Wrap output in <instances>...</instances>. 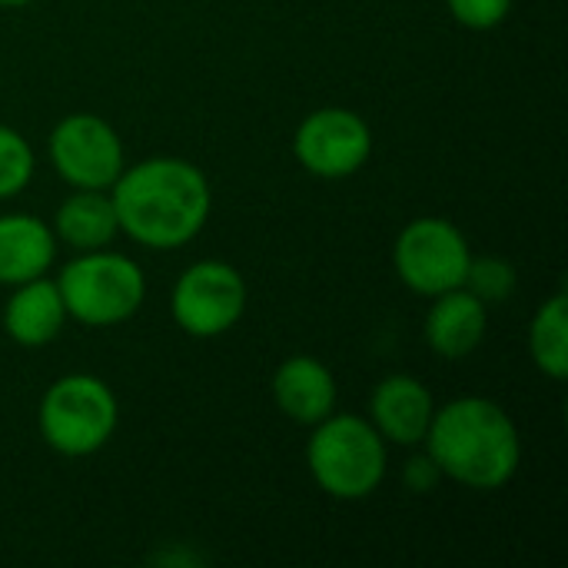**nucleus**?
Here are the masks:
<instances>
[{
    "label": "nucleus",
    "instance_id": "20e7f679",
    "mask_svg": "<svg viewBox=\"0 0 568 568\" xmlns=\"http://www.w3.org/2000/svg\"><path fill=\"white\" fill-rule=\"evenodd\" d=\"M57 290L67 320H77L90 329H106L140 313L146 300V276L136 260L103 246L67 260L57 276Z\"/></svg>",
    "mask_w": 568,
    "mask_h": 568
},
{
    "label": "nucleus",
    "instance_id": "f257e3e1",
    "mask_svg": "<svg viewBox=\"0 0 568 568\" xmlns=\"http://www.w3.org/2000/svg\"><path fill=\"white\" fill-rule=\"evenodd\" d=\"M120 233L146 250H180L210 220L213 193L203 170L180 156H150L123 166L110 186Z\"/></svg>",
    "mask_w": 568,
    "mask_h": 568
},
{
    "label": "nucleus",
    "instance_id": "dca6fc26",
    "mask_svg": "<svg viewBox=\"0 0 568 568\" xmlns=\"http://www.w3.org/2000/svg\"><path fill=\"white\" fill-rule=\"evenodd\" d=\"M529 356L536 369L556 383L568 373V296L559 290L549 296L529 323Z\"/></svg>",
    "mask_w": 568,
    "mask_h": 568
},
{
    "label": "nucleus",
    "instance_id": "f8f14e48",
    "mask_svg": "<svg viewBox=\"0 0 568 568\" xmlns=\"http://www.w3.org/2000/svg\"><path fill=\"white\" fill-rule=\"evenodd\" d=\"M270 389H273L276 409L300 426H316L320 419L336 413V396H339L336 376L316 356L283 359L273 373Z\"/></svg>",
    "mask_w": 568,
    "mask_h": 568
},
{
    "label": "nucleus",
    "instance_id": "412c9836",
    "mask_svg": "<svg viewBox=\"0 0 568 568\" xmlns=\"http://www.w3.org/2000/svg\"><path fill=\"white\" fill-rule=\"evenodd\" d=\"M27 3H33V0H0V7H27Z\"/></svg>",
    "mask_w": 568,
    "mask_h": 568
},
{
    "label": "nucleus",
    "instance_id": "2eb2a0df",
    "mask_svg": "<svg viewBox=\"0 0 568 568\" xmlns=\"http://www.w3.org/2000/svg\"><path fill=\"white\" fill-rule=\"evenodd\" d=\"M53 236L57 243L87 253L103 250L116 240L120 223L110 200V190H73L53 213Z\"/></svg>",
    "mask_w": 568,
    "mask_h": 568
},
{
    "label": "nucleus",
    "instance_id": "6ab92c4d",
    "mask_svg": "<svg viewBox=\"0 0 568 568\" xmlns=\"http://www.w3.org/2000/svg\"><path fill=\"white\" fill-rule=\"evenodd\" d=\"M446 7L456 23L469 30H493L509 17L513 0H446Z\"/></svg>",
    "mask_w": 568,
    "mask_h": 568
},
{
    "label": "nucleus",
    "instance_id": "9d476101",
    "mask_svg": "<svg viewBox=\"0 0 568 568\" xmlns=\"http://www.w3.org/2000/svg\"><path fill=\"white\" fill-rule=\"evenodd\" d=\"M433 413V393L409 373L386 376L383 383H376L369 396V423L393 446H423Z\"/></svg>",
    "mask_w": 568,
    "mask_h": 568
},
{
    "label": "nucleus",
    "instance_id": "423d86ee",
    "mask_svg": "<svg viewBox=\"0 0 568 568\" xmlns=\"http://www.w3.org/2000/svg\"><path fill=\"white\" fill-rule=\"evenodd\" d=\"M250 306L246 280L223 260H196L180 273L170 293L173 323L193 339H216L230 333Z\"/></svg>",
    "mask_w": 568,
    "mask_h": 568
},
{
    "label": "nucleus",
    "instance_id": "4468645a",
    "mask_svg": "<svg viewBox=\"0 0 568 568\" xmlns=\"http://www.w3.org/2000/svg\"><path fill=\"white\" fill-rule=\"evenodd\" d=\"M57 260L53 226L30 213L0 216V286H20L47 276Z\"/></svg>",
    "mask_w": 568,
    "mask_h": 568
},
{
    "label": "nucleus",
    "instance_id": "0eeeda50",
    "mask_svg": "<svg viewBox=\"0 0 568 568\" xmlns=\"http://www.w3.org/2000/svg\"><path fill=\"white\" fill-rule=\"evenodd\" d=\"M473 250L463 230L443 216H419L399 230L393 246V266L406 290L419 296H439L463 286Z\"/></svg>",
    "mask_w": 568,
    "mask_h": 568
},
{
    "label": "nucleus",
    "instance_id": "7ed1b4c3",
    "mask_svg": "<svg viewBox=\"0 0 568 568\" xmlns=\"http://www.w3.org/2000/svg\"><path fill=\"white\" fill-rule=\"evenodd\" d=\"M306 466L313 483L339 503L369 499L389 469L386 439L373 429L369 419L353 413H329L310 426Z\"/></svg>",
    "mask_w": 568,
    "mask_h": 568
},
{
    "label": "nucleus",
    "instance_id": "9b49d317",
    "mask_svg": "<svg viewBox=\"0 0 568 568\" xmlns=\"http://www.w3.org/2000/svg\"><path fill=\"white\" fill-rule=\"evenodd\" d=\"M486 329H489V306L479 303L466 286L433 296V306L423 323L426 346L449 363L473 356L483 346Z\"/></svg>",
    "mask_w": 568,
    "mask_h": 568
},
{
    "label": "nucleus",
    "instance_id": "39448f33",
    "mask_svg": "<svg viewBox=\"0 0 568 568\" xmlns=\"http://www.w3.org/2000/svg\"><path fill=\"white\" fill-rule=\"evenodd\" d=\"M116 423V393L90 373H70L50 383L37 409V429L43 443L67 459L100 453L113 439Z\"/></svg>",
    "mask_w": 568,
    "mask_h": 568
},
{
    "label": "nucleus",
    "instance_id": "aec40b11",
    "mask_svg": "<svg viewBox=\"0 0 568 568\" xmlns=\"http://www.w3.org/2000/svg\"><path fill=\"white\" fill-rule=\"evenodd\" d=\"M439 479H443V473H439V466L429 459V453L409 459L406 469H403V483H406V489H413V493H433V489L439 486Z\"/></svg>",
    "mask_w": 568,
    "mask_h": 568
},
{
    "label": "nucleus",
    "instance_id": "ddd939ff",
    "mask_svg": "<svg viewBox=\"0 0 568 568\" xmlns=\"http://www.w3.org/2000/svg\"><path fill=\"white\" fill-rule=\"evenodd\" d=\"M10 300L3 306V333L23 346V349H40L53 343L67 323V310L57 290V280L37 276L20 286H10Z\"/></svg>",
    "mask_w": 568,
    "mask_h": 568
},
{
    "label": "nucleus",
    "instance_id": "a211bd4d",
    "mask_svg": "<svg viewBox=\"0 0 568 568\" xmlns=\"http://www.w3.org/2000/svg\"><path fill=\"white\" fill-rule=\"evenodd\" d=\"M33 166L37 160H33V146L27 143V136L0 123V200L23 193L27 183L33 180Z\"/></svg>",
    "mask_w": 568,
    "mask_h": 568
},
{
    "label": "nucleus",
    "instance_id": "1a4fd4ad",
    "mask_svg": "<svg viewBox=\"0 0 568 568\" xmlns=\"http://www.w3.org/2000/svg\"><path fill=\"white\" fill-rule=\"evenodd\" d=\"M373 153L369 123L346 106H320L293 133V156L320 180H346L366 166Z\"/></svg>",
    "mask_w": 568,
    "mask_h": 568
},
{
    "label": "nucleus",
    "instance_id": "f03ea898",
    "mask_svg": "<svg viewBox=\"0 0 568 568\" xmlns=\"http://www.w3.org/2000/svg\"><path fill=\"white\" fill-rule=\"evenodd\" d=\"M443 479L473 493L503 489L523 463V436L516 419L486 396H459L436 406L423 439Z\"/></svg>",
    "mask_w": 568,
    "mask_h": 568
},
{
    "label": "nucleus",
    "instance_id": "6e6552de",
    "mask_svg": "<svg viewBox=\"0 0 568 568\" xmlns=\"http://www.w3.org/2000/svg\"><path fill=\"white\" fill-rule=\"evenodd\" d=\"M50 166L73 190H110L123 173V140L97 113L63 116L47 140Z\"/></svg>",
    "mask_w": 568,
    "mask_h": 568
},
{
    "label": "nucleus",
    "instance_id": "f3484780",
    "mask_svg": "<svg viewBox=\"0 0 568 568\" xmlns=\"http://www.w3.org/2000/svg\"><path fill=\"white\" fill-rule=\"evenodd\" d=\"M516 266L503 256H473L463 286L486 306H499L516 293Z\"/></svg>",
    "mask_w": 568,
    "mask_h": 568
}]
</instances>
